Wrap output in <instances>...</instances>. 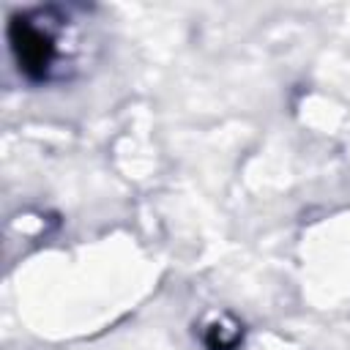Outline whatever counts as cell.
I'll return each mask as SVG.
<instances>
[{
    "instance_id": "cell-1",
    "label": "cell",
    "mask_w": 350,
    "mask_h": 350,
    "mask_svg": "<svg viewBox=\"0 0 350 350\" xmlns=\"http://www.w3.org/2000/svg\"><path fill=\"white\" fill-rule=\"evenodd\" d=\"M8 41H11L14 57L19 63V71L30 79H44L57 55L55 38L46 30H41L33 19L14 16L8 22Z\"/></svg>"
}]
</instances>
